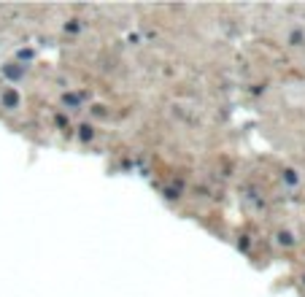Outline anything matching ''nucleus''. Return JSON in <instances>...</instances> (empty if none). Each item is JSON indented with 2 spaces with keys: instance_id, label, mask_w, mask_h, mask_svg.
<instances>
[{
  "instance_id": "1",
  "label": "nucleus",
  "mask_w": 305,
  "mask_h": 297,
  "mask_svg": "<svg viewBox=\"0 0 305 297\" xmlns=\"http://www.w3.org/2000/svg\"><path fill=\"white\" fill-rule=\"evenodd\" d=\"M6 103H8V105H17V95H14V92H6Z\"/></svg>"
}]
</instances>
